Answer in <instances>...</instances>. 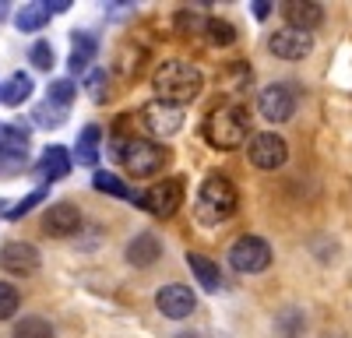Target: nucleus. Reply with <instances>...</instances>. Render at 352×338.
Listing matches in <instances>:
<instances>
[{
	"instance_id": "f3484780",
	"label": "nucleus",
	"mask_w": 352,
	"mask_h": 338,
	"mask_svg": "<svg viewBox=\"0 0 352 338\" xmlns=\"http://www.w3.org/2000/svg\"><path fill=\"white\" fill-rule=\"evenodd\" d=\"M285 18H289V28L314 32V28L324 21V11H320V4H285Z\"/></svg>"
},
{
	"instance_id": "a878e982",
	"label": "nucleus",
	"mask_w": 352,
	"mask_h": 338,
	"mask_svg": "<svg viewBox=\"0 0 352 338\" xmlns=\"http://www.w3.org/2000/svg\"><path fill=\"white\" fill-rule=\"evenodd\" d=\"M32 120H36L39 127H60V124L67 120V109H60V106H53V102L46 99L43 106H36V113H32Z\"/></svg>"
},
{
	"instance_id": "ddd939ff",
	"label": "nucleus",
	"mask_w": 352,
	"mask_h": 338,
	"mask_svg": "<svg viewBox=\"0 0 352 338\" xmlns=\"http://www.w3.org/2000/svg\"><path fill=\"white\" fill-rule=\"evenodd\" d=\"M43 225H46L50 236H71V233L81 229V212H78L71 201H60V205H53V208L46 212Z\"/></svg>"
},
{
	"instance_id": "5701e85b",
	"label": "nucleus",
	"mask_w": 352,
	"mask_h": 338,
	"mask_svg": "<svg viewBox=\"0 0 352 338\" xmlns=\"http://www.w3.org/2000/svg\"><path fill=\"white\" fill-rule=\"evenodd\" d=\"M50 21V8L46 4H25L14 18V25L21 28V32H39V28Z\"/></svg>"
},
{
	"instance_id": "cd10ccee",
	"label": "nucleus",
	"mask_w": 352,
	"mask_h": 338,
	"mask_svg": "<svg viewBox=\"0 0 352 338\" xmlns=\"http://www.w3.org/2000/svg\"><path fill=\"white\" fill-rule=\"evenodd\" d=\"M14 310H18V289L8 286V282H0V321L14 317Z\"/></svg>"
},
{
	"instance_id": "9b49d317",
	"label": "nucleus",
	"mask_w": 352,
	"mask_h": 338,
	"mask_svg": "<svg viewBox=\"0 0 352 338\" xmlns=\"http://www.w3.org/2000/svg\"><path fill=\"white\" fill-rule=\"evenodd\" d=\"M0 268H8L14 275H32L39 268V250L25 240H11L0 247Z\"/></svg>"
},
{
	"instance_id": "4be33fe9",
	"label": "nucleus",
	"mask_w": 352,
	"mask_h": 338,
	"mask_svg": "<svg viewBox=\"0 0 352 338\" xmlns=\"http://www.w3.org/2000/svg\"><path fill=\"white\" fill-rule=\"evenodd\" d=\"M28 95H32V74H11L8 84H4V95H0V102L4 106H21Z\"/></svg>"
},
{
	"instance_id": "9d476101",
	"label": "nucleus",
	"mask_w": 352,
	"mask_h": 338,
	"mask_svg": "<svg viewBox=\"0 0 352 338\" xmlns=\"http://www.w3.org/2000/svg\"><path fill=\"white\" fill-rule=\"evenodd\" d=\"M141 117H144V124H148V131L152 134H159V137H169V134H176L184 127V113H180V106H169V102H148L141 109Z\"/></svg>"
},
{
	"instance_id": "1a4fd4ad",
	"label": "nucleus",
	"mask_w": 352,
	"mask_h": 338,
	"mask_svg": "<svg viewBox=\"0 0 352 338\" xmlns=\"http://www.w3.org/2000/svg\"><path fill=\"white\" fill-rule=\"evenodd\" d=\"M194 293H190V286H180V282H173V286H166V289H159V296H155V306L162 310V317H169V321H184V317H190L194 314Z\"/></svg>"
},
{
	"instance_id": "f257e3e1",
	"label": "nucleus",
	"mask_w": 352,
	"mask_h": 338,
	"mask_svg": "<svg viewBox=\"0 0 352 338\" xmlns=\"http://www.w3.org/2000/svg\"><path fill=\"white\" fill-rule=\"evenodd\" d=\"M152 84H155L159 102L187 106V102H194V99L201 95L204 78H201V71H197L194 64H187V60H166V64L155 71Z\"/></svg>"
},
{
	"instance_id": "2f4dec72",
	"label": "nucleus",
	"mask_w": 352,
	"mask_h": 338,
	"mask_svg": "<svg viewBox=\"0 0 352 338\" xmlns=\"http://www.w3.org/2000/svg\"><path fill=\"white\" fill-rule=\"evenodd\" d=\"M102 81H106V71H92V74H88V92H92V95H99Z\"/></svg>"
},
{
	"instance_id": "39448f33",
	"label": "nucleus",
	"mask_w": 352,
	"mask_h": 338,
	"mask_svg": "<svg viewBox=\"0 0 352 338\" xmlns=\"http://www.w3.org/2000/svg\"><path fill=\"white\" fill-rule=\"evenodd\" d=\"M229 264L243 271V275H257L272 264V247L268 240H261V236H240L236 243L229 247Z\"/></svg>"
},
{
	"instance_id": "72a5a7b5",
	"label": "nucleus",
	"mask_w": 352,
	"mask_h": 338,
	"mask_svg": "<svg viewBox=\"0 0 352 338\" xmlns=\"http://www.w3.org/2000/svg\"><path fill=\"white\" fill-rule=\"evenodd\" d=\"M46 8H50V14H64V11H67L71 4H67V0H50Z\"/></svg>"
},
{
	"instance_id": "aec40b11",
	"label": "nucleus",
	"mask_w": 352,
	"mask_h": 338,
	"mask_svg": "<svg viewBox=\"0 0 352 338\" xmlns=\"http://www.w3.org/2000/svg\"><path fill=\"white\" fill-rule=\"evenodd\" d=\"M92 187H96V190H102V194H113V197H124V201H138V205H141V194H134L120 177L106 173V169H99V173L92 177Z\"/></svg>"
},
{
	"instance_id": "c9c22d12",
	"label": "nucleus",
	"mask_w": 352,
	"mask_h": 338,
	"mask_svg": "<svg viewBox=\"0 0 352 338\" xmlns=\"http://www.w3.org/2000/svg\"><path fill=\"white\" fill-rule=\"evenodd\" d=\"M0 18H8V4H0Z\"/></svg>"
},
{
	"instance_id": "20e7f679",
	"label": "nucleus",
	"mask_w": 352,
	"mask_h": 338,
	"mask_svg": "<svg viewBox=\"0 0 352 338\" xmlns=\"http://www.w3.org/2000/svg\"><path fill=\"white\" fill-rule=\"evenodd\" d=\"M113 152H116V159L127 166V173H134V177H155L159 169L166 166V159H169L166 148H159L155 141H141V137L120 141Z\"/></svg>"
},
{
	"instance_id": "f8f14e48",
	"label": "nucleus",
	"mask_w": 352,
	"mask_h": 338,
	"mask_svg": "<svg viewBox=\"0 0 352 338\" xmlns=\"http://www.w3.org/2000/svg\"><path fill=\"white\" fill-rule=\"evenodd\" d=\"M272 53L282 56V60H303V56L314 49V39L310 32H300V28H282V32L272 36Z\"/></svg>"
},
{
	"instance_id": "a211bd4d",
	"label": "nucleus",
	"mask_w": 352,
	"mask_h": 338,
	"mask_svg": "<svg viewBox=\"0 0 352 338\" xmlns=\"http://www.w3.org/2000/svg\"><path fill=\"white\" fill-rule=\"evenodd\" d=\"M0 152L11 159H25L28 155V131L18 124H0Z\"/></svg>"
},
{
	"instance_id": "7c9ffc66",
	"label": "nucleus",
	"mask_w": 352,
	"mask_h": 338,
	"mask_svg": "<svg viewBox=\"0 0 352 338\" xmlns=\"http://www.w3.org/2000/svg\"><path fill=\"white\" fill-rule=\"evenodd\" d=\"M25 166V159H11V155H4V152H0V173H18V169Z\"/></svg>"
},
{
	"instance_id": "473e14b6",
	"label": "nucleus",
	"mask_w": 352,
	"mask_h": 338,
	"mask_svg": "<svg viewBox=\"0 0 352 338\" xmlns=\"http://www.w3.org/2000/svg\"><path fill=\"white\" fill-rule=\"evenodd\" d=\"M254 8V18H268L272 14V4H264V0H257V4H250Z\"/></svg>"
},
{
	"instance_id": "f704fd0d",
	"label": "nucleus",
	"mask_w": 352,
	"mask_h": 338,
	"mask_svg": "<svg viewBox=\"0 0 352 338\" xmlns=\"http://www.w3.org/2000/svg\"><path fill=\"white\" fill-rule=\"evenodd\" d=\"M4 205H8V201H4V197H0V215H8V212H11V208H4Z\"/></svg>"
},
{
	"instance_id": "7ed1b4c3",
	"label": "nucleus",
	"mask_w": 352,
	"mask_h": 338,
	"mask_svg": "<svg viewBox=\"0 0 352 338\" xmlns=\"http://www.w3.org/2000/svg\"><path fill=\"white\" fill-rule=\"evenodd\" d=\"M247 109L236 106V102H229V106H219L208 113V120H204V137H208V145L215 148H240L243 141H247Z\"/></svg>"
},
{
	"instance_id": "b1692460",
	"label": "nucleus",
	"mask_w": 352,
	"mask_h": 338,
	"mask_svg": "<svg viewBox=\"0 0 352 338\" xmlns=\"http://www.w3.org/2000/svg\"><path fill=\"white\" fill-rule=\"evenodd\" d=\"M14 338H53V328L43 317H21L14 324Z\"/></svg>"
},
{
	"instance_id": "bb28decb",
	"label": "nucleus",
	"mask_w": 352,
	"mask_h": 338,
	"mask_svg": "<svg viewBox=\"0 0 352 338\" xmlns=\"http://www.w3.org/2000/svg\"><path fill=\"white\" fill-rule=\"evenodd\" d=\"M74 95H78V84H74L71 78H60V81L50 84V102L60 106V109H67V106L74 102Z\"/></svg>"
},
{
	"instance_id": "4c0bfd02",
	"label": "nucleus",
	"mask_w": 352,
	"mask_h": 338,
	"mask_svg": "<svg viewBox=\"0 0 352 338\" xmlns=\"http://www.w3.org/2000/svg\"><path fill=\"white\" fill-rule=\"evenodd\" d=\"M0 95H4V84H0Z\"/></svg>"
},
{
	"instance_id": "e433bc0d",
	"label": "nucleus",
	"mask_w": 352,
	"mask_h": 338,
	"mask_svg": "<svg viewBox=\"0 0 352 338\" xmlns=\"http://www.w3.org/2000/svg\"><path fill=\"white\" fill-rule=\"evenodd\" d=\"M176 338H201V335H176Z\"/></svg>"
},
{
	"instance_id": "dca6fc26",
	"label": "nucleus",
	"mask_w": 352,
	"mask_h": 338,
	"mask_svg": "<svg viewBox=\"0 0 352 338\" xmlns=\"http://www.w3.org/2000/svg\"><path fill=\"white\" fill-rule=\"evenodd\" d=\"M187 264L194 271V278L201 282V289H208V293H219L222 289V271L212 258H204V254H187Z\"/></svg>"
},
{
	"instance_id": "0eeeda50",
	"label": "nucleus",
	"mask_w": 352,
	"mask_h": 338,
	"mask_svg": "<svg viewBox=\"0 0 352 338\" xmlns=\"http://www.w3.org/2000/svg\"><path fill=\"white\" fill-rule=\"evenodd\" d=\"M247 155L257 169H278L285 166L289 159V148H285V141L275 134V131H261L250 137V145H247Z\"/></svg>"
},
{
	"instance_id": "f03ea898",
	"label": "nucleus",
	"mask_w": 352,
	"mask_h": 338,
	"mask_svg": "<svg viewBox=\"0 0 352 338\" xmlns=\"http://www.w3.org/2000/svg\"><path fill=\"white\" fill-rule=\"evenodd\" d=\"M194 212H197V218H201L204 225H219V222H226L232 212H236V187H232L222 173L204 177L201 187H197Z\"/></svg>"
},
{
	"instance_id": "2eb2a0df",
	"label": "nucleus",
	"mask_w": 352,
	"mask_h": 338,
	"mask_svg": "<svg viewBox=\"0 0 352 338\" xmlns=\"http://www.w3.org/2000/svg\"><path fill=\"white\" fill-rule=\"evenodd\" d=\"M159 254H162V243H159L155 233H141V236H134V240L127 243V261L138 264V268L155 264V261H159Z\"/></svg>"
},
{
	"instance_id": "4468645a",
	"label": "nucleus",
	"mask_w": 352,
	"mask_h": 338,
	"mask_svg": "<svg viewBox=\"0 0 352 338\" xmlns=\"http://www.w3.org/2000/svg\"><path fill=\"white\" fill-rule=\"evenodd\" d=\"M36 173L43 177V180H64L67 173H71V155H67V148L64 145H50L46 152H43V159L36 162Z\"/></svg>"
},
{
	"instance_id": "c756f323",
	"label": "nucleus",
	"mask_w": 352,
	"mask_h": 338,
	"mask_svg": "<svg viewBox=\"0 0 352 338\" xmlns=\"http://www.w3.org/2000/svg\"><path fill=\"white\" fill-rule=\"evenodd\" d=\"M39 201H46V190H32V194L25 197V201H18V205L8 212V218H21V215H28V212H32Z\"/></svg>"
},
{
	"instance_id": "393cba45",
	"label": "nucleus",
	"mask_w": 352,
	"mask_h": 338,
	"mask_svg": "<svg viewBox=\"0 0 352 338\" xmlns=\"http://www.w3.org/2000/svg\"><path fill=\"white\" fill-rule=\"evenodd\" d=\"M204 32H208L212 46H229L232 39H236V28H232L229 21H222V18H208L204 21Z\"/></svg>"
},
{
	"instance_id": "412c9836",
	"label": "nucleus",
	"mask_w": 352,
	"mask_h": 338,
	"mask_svg": "<svg viewBox=\"0 0 352 338\" xmlns=\"http://www.w3.org/2000/svg\"><path fill=\"white\" fill-rule=\"evenodd\" d=\"M99 137H102V131L96 124H88L81 131V137H78V166H96L99 162Z\"/></svg>"
},
{
	"instance_id": "423d86ee",
	"label": "nucleus",
	"mask_w": 352,
	"mask_h": 338,
	"mask_svg": "<svg viewBox=\"0 0 352 338\" xmlns=\"http://www.w3.org/2000/svg\"><path fill=\"white\" fill-rule=\"evenodd\" d=\"M180 205H184V180H176V177H169L162 183H152L141 194V208L159 215V218H169Z\"/></svg>"
},
{
	"instance_id": "6ab92c4d",
	"label": "nucleus",
	"mask_w": 352,
	"mask_h": 338,
	"mask_svg": "<svg viewBox=\"0 0 352 338\" xmlns=\"http://www.w3.org/2000/svg\"><path fill=\"white\" fill-rule=\"evenodd\" d=\"M96 49H99V43H96V36H92V32H74V49H71L67 67H71L74 74L88 71V64H92Z\"/></svg>"
},
{
	"instance_id": "c85d7f7f",
	"label": "nucleus",
	"mask_w": 352,
	"mask_h": 338,
	"mask_svg": "<svg viewBox=\"0 0 352 338\" xmlns=\"http://www.w3.org/2000/svg\"><path fill=\"white\" fill-rule=\"evenodd\" d=\"M28 60H32V67H39V71H50L53 67V46L50 43H36L32 49H28Z\"/></svg>"
},
{
	"instance_id": "6e6552de",
	"label": "nucleus",
	"mask_w": 352,
	"mask_h": 338,
	"mask_svg": "<svg viewBox=\"0 0 352 338\" xmlns=\"http://www.w3.org/2000/svg\"><path fill=\"white\" fill-rule=\"evenodd\" d=\"M257 109H261V117L264 120H289L292 113H296V95H292L289 84H268L261 95H257Z\"/></svg>"
}]
</instances>
